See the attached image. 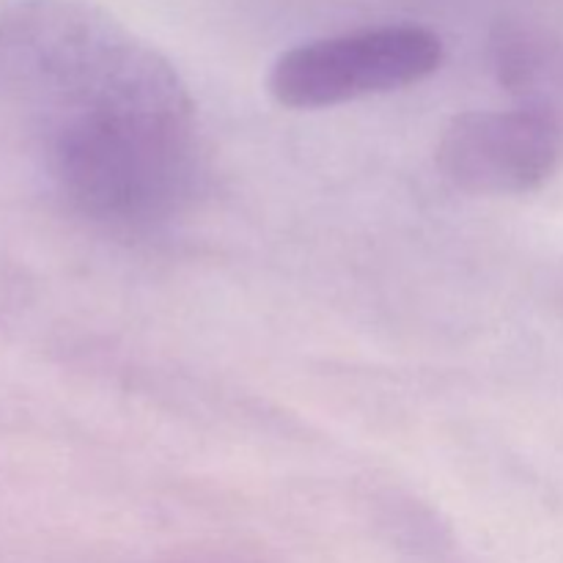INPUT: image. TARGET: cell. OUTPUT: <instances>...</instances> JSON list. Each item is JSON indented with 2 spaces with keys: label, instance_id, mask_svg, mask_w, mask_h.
Returning a JSON list of instances; mask_svg holds the SVG:
<instances>
[{
  "label": "cell",
  "instance_id": "obj_3",
  "mask_svg": "<svg viewBox=\"0 0 563 563\" xmlns=\"http://www.w3.org/2000/svg\"><path fill=\"white\" fill-rule=\"evenodd\" d=\"M563 159V121L526 108L476 110L445 124L438 165L476 196H520L542 187Z\"/></svg>",
  "mask_w": 563,
  "mask_h": 563
},
{
  "label": "cell",
  "instance_id": "obj_2",
  "mask_svg": "<svg viewBox=\"0 0 563 563\" xmlns=\"http://www.w3.org/2000/svg\"><path fill=\"white\" fill-rule=\"evenodd\" d=\"M443 64V42L412 22L361 27L286 49L269 71V93L291 110H319L416 86Z\"/></svg>",
  "mask_w": 563,
  "mask_h": 563
},
{
  "label": "cell",
  "instance_id": "obj_1",
  "mask_svg": "<svg viewBox=\"0 0 563 563\" xmlns=\"http://www.w3.org/2000/svg\"><path fill=\"white\" fill-rule=\"evenodd\" d=\"M0 71L69 201L132 207L196 165L192 99L179 71L99 5H11L0 20Z\"/></svg>",
  "mask_w": 563,
  "mask_h": 563
},
{
  "label": "cell",
  "instance_id": "obj_4",
  "mask_svg": "<svg viewBox=\"0 0 563 563\" xmlns=\"http://www.w3.org/2000/svg\"><path fill=\"white\" fill-rule=\"evenodd\" d=\"M493 66L517 108L563 121V36L506 22L493 36Z\"/></svg>",
  "mask_w": 563,
  "mask_h": 563
}]
</instances>
